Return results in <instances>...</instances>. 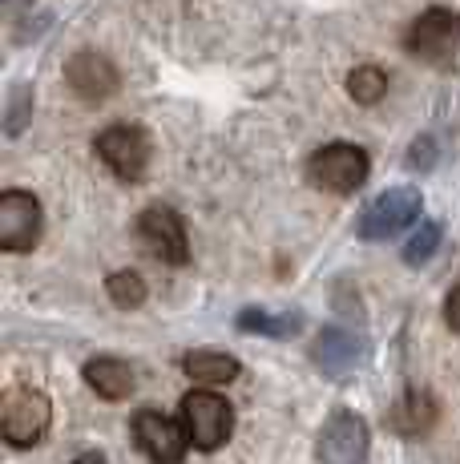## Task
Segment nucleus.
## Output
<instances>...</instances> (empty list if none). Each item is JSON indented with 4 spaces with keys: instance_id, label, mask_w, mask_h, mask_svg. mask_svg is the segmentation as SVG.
I'll return each instance as SVG.
<instances>
[{
    "instance_id": "f257e3e1",
    "label": "nucleus",
    "mask_w": 460,
    "mask_h": 464,
    "mask_svg": "<svg viewBox=\"0 0 460 464\" xmlns=\"http://www.w3.org/2000/svg\"><path fill=\"white\" fill-rule=\"evenodd\" d=\"M53 424V408L49 396L37 388H8L5 400H0V432L13 449H29L41 436L49 432Z\"/></svg>"
},
{
    "instance_id": "f03ea898",
    "label": "nucleus",
    "mask_w": 460,
    "mask_h": 464,
    "mask_svg": "<svg viewBox=\"0 0 460 464\" xmlns=\"http://www.w3.org/2000/svg\"><path fill=\"white\" fill-rule=\"evenodd\" d=\"M307 178L311 186L331 194H351L368 182V154L359 146H348V141H335V146H323L311 154L307 162Z\"/></svg>"
},
{
    "instance_id": "7ed1b4c3",
    "label": "nucleus",
    "mask_w": 460,
    "mask_h": 464,
    "mask_svg": "<svg viewBox=\"0 0 460 464\" xmlns=\"http://www.w3.org/2000/svg\"><path fill=\"white\" fill-rule=\"evenodd\" d=\"M182 424L186 432H190V444L202 452H215L218 444L230 436V428H235V412H230V404L218 392H190V396L182 400Z\"/></svg>"
},
{
    "instance_id": "20e7f679",
    "label": "nucleus",
    "mask_w": 460,
    "mask_h": 464,
    "mask_svg": "<svg viewBox=\"0 0 460 464\" xmlns=\"http://www.w3.org/2000/svg\"><path fill=\"white\" fill-rule=\"evenodd\" d=\"M416 214H420V190L396 186V190L379 194L376 202H368V210L359 214V235H364L368 243H384V238L400 235Z\"/></svg>"
},
{
    "instance_id": "39448f33",
    "label": "nucleus",
    "mask_w": 460,
    "mask_h": 464,
    "mask_svg": "<svg viewBox=\"0 0 460 464\" xmlns=\"http://www.w3.org/2000/svg\"><path fill=\"white\" fill-rule=\"evenodd\" d=\"M404 44L420 61H448L460 44V16L453 8H428V13H420L412 21Z\"/></svg>"
},
{
    "instance_id": "423d86ee",
    "label": "nucleus",
    "mask_w": 460,
    "mask_h": 464,
    "mask_svg": "<svg viewBox=\"0 0 460 464\" xmlns=\"http://www.w3.org/2000/svg\"><path fill=\"white\" fill-rule=\"evenodd\" d=\"M134 440L154 464H178L186 457V449H190V432H186V424L170 420V416H162V412H154V408L138 412Z\"/></svg>"
},
{
    "instance_id": "0eeeda50",
    "label": "nucleus",
    "mask_w": 460,
    "mask_h": 464,
    "mask_svg": "<svg viewBox=\"0 0 460 464\" xmlns=\"http://www.w3.org/2000/svg\"><path fill=\"white\" fill-rule=\"evenodd\" d=\"M97 158L121 178V182H138L149 166V141L134 126H110L97 138Z\"/></svg>"
},
{
    "instance_id": "6e6552de",
    "label": "nucleus",
    "mask_w": 460,
    "mask_h": 464,
    "mask_svg": "<svg viewBox=\"0 0 460 464\" xmlns=\"http://www.w3.org/2000/svg\"><path fill=\"white\" fill-rule=\"evenodd\" d=\"M138 235L146 243L149 255H158L162 263L182 266L190 258V243H186V227L170 207H146L138 218Z\"/></svg>"
},
{
    "instance_id": "1a4fd4ad",
    "label": "nucleus",
    "mask_w": 460,
    "mask_h": 464,
    "mask_svg": "<svg viewBox=\"0 0 460 464\" xmlns=\"http://www.w3.org/2000/svg\"><path fill=\"white\" fill-rule=\"evenodd\" d=\"M320 464H364L368 460V424L356 412H335L320 432Z\"/></svg>"
},
{
    "instance_id": "9d476101",
    "label": "nucleus",
    "mask_w": 460,
    "mask_h": 464,
    "mask_svg": "<svg viewBox=\"0 0 460 464\" xmlns=\"http://www.w3.org/2000/svg\"><path fill=\"white\" fill-rule=\"evenodd\" d=\"M41 235V202L24 190L0 194V246L5 251H29Z\"/></svg>"
},
{
    "instance_id": "9b49d317",
    "label": "nucleus",
    "mask_w": 460,
    "mask_h": 464,
    "mask_svg": "<svg viewBox=\"0 0 460 464\" xmlns=\"http://www.w3.org/2000/svg\"><path fill=\"white\" fill-rule=\"evenodd\" d=\"M315 363L323 368V376L331 380H348L351 372L359 368V360H364V339L356 332H348V327H327V332L315 339Z\"/></svg>"
},
{
    "instance_id": "f8f14e48",
    "label": "nucleus",
    "mask_w": 460,
    "mask_h": 464,
    "mask_svg": "<svg viewBox=\"0 0 460 464\" xmlns=\"http://www.w3.org/2000/svg\"><path fill=\"white\" fill-rule=\"evenodd\" d=\"M65 82L73 85V93L85 97V102H105V97L118 89V69H113L101 53H77L65 65Z\"/></svg>"
},
{
    "instance_id": "ddd939ff",
    "label": "nucleus",
    "mask_w": 460,
    "mask_h": 464,
    "mask_svg": "<svg viewBox=\"0 0 460 464\" xmlns=\"http://www.w3.org/2000/svg\"><path fill=\"white\" fill-rule=\"evenodd\" d=\"M85 383L105 400H126L134 392V368L126 360H113V355H101V360L85 363Z\"/></svg>"
},
{
    "instance_id": "4468645a",
    "label": "nucleus",
    "mask_w": 460,
    "mask_h": 464,
    "mask_svg": "<svg viewBox=\"0 0 460 464\" xmlns=\"http://www.w3.org/2000/svg\"><path fill=\"white\" fill-rule=\"evenodd\" d=\"M186 376L198 383H230L238 376V360L223 352H190L186 355Z\"/></svg>"
},
{
    "instance_id": "2eb2a0df",
    "label": "nucleus",
    "mask_w": 460,
    "mask_h": 464,
    "mask_svg": "<svg viewBox=\"0 0 460 464\" xmlns=\"http://www.w3.org/2000/svg\"><path fill=\"white\" fill-rule=\"evenodd\" d=\"M238 327L243 332H259V335H295L299 332V315H291V311H263V307H246L243 315H238Z\"/></svg>"
},
{
    "instance_id": "dca6fc26",
    "label": "nucleus",
    "mask_w": 460,
    "mask_h": 464,
    "mask_svg": "<svg viewBox=\"0 0 460 464\" xmlns=\"http://www.w3.org/2000/svg\"><path fill=\"white\" fill-rule=\"evenodd\" d=\"M348 93L356 97L359 105H376L379 97L388 93V73H384V69H376V65H359V69H351V77H348Z\"/></svg>"
},
{
    "instance_id": "f3484780",
    "label": "nucleus",
    "mask_w": 460,
    "mask_h": 464,
    "mask_svg": "<svg viewBox=\"0 0 460 464\" xmlns=\"http://www.w3.org/2000/svg\"><path fill=\"white\" fill-rule=\"evenodd\" d=\"M392 424L400 428V432L416 436L420 428L432 424V400H428V396H408V400H400V404L392 408Z\"/></svg>"
},
{
    "instance_id": "a211bd4d",
    "label": "nucleus",
    "mask_w": 460,
    "mask_h": 464,
    "mask_svg": "<svg viewBox=\"0 0 460 464\" xmlns=\"http://www.w3.org/2000/svg\"><path fill=\"white\" fill-rule=\"evenodd\" d=\"M436 246H440V222H420V230L404 243V263H412V266L428 263L436 255Z\"/></svg>"
},
{
    "instance_id": "6ab92c4d",
    "label": "nucleus",
    "mask_w": 460,
    "mask_h": 464,
    "mask_svg": "<svg viewBox=\"0 0 460 464\" xmlns=\"http://www.w3.org/2000/svg\"><path fill=\"white\" fill-rule=\"evenodd\" d=\"M110 299L118 307H141L146 303V283H141L138 271H118L110 275Z\"/></svg>"
},
{
    "instance_id": "aec40b11",
    "label": "nucleus",
    "mask_w": 460,
    "mask_h": 464,
    "mask_svg": "<svg viewBox=\"0 0 460 464\" xmlns=\"http://www.w3.org/2000/svg\"><path fill=\"white\" fill-rule=\"evenodd\" d=\"M29 113H33V93H29V85H16L13 97H8V121H5V130L16 138V133L24 130V121H29Z\"/></svg>"
},
{
    "instance_id": "412c9836",
    "label": "nucleus",
    "mask_w": 460,
    "mask_h": 464,
    "mask_svg": "<svg viewBox=\"0 0 460 464\" xmlns=\"http://www.w3.org/2000/svg\"><path fill=\"white\" fill-rule=\"evenodd\" d=\"M432 158H436V141H432V138H416L412 141V154H408V166L412 169H428Z\"/></svg>"
},
{
    "instance_id": "4be33fe9",
    "label": "nucleus",
    "mask_w": 460,
    "mask_h": 464,
    "mask_svg": "<svg viewBox=\"0 0 460 464\" xmlns=\"http://www.w3.org/2000/svg\"><path fill=\"white\" fill-rule=\"evenodd\" d=\"M445 319H448V327L453 332H460V283L453 291H448V303H445Z\"/></svg>"
},
{
    "instance_id": "5701e85b",
    "label": "nucleus",
    "mask_w": 460,
    "mask_h": 464,
    "mask_svg": "<svg viewBox=\"0 0 460 464\" xmlns=\"http://www.w3.org/2000/svg\"><path fill=\"white\" fill-rule=\"evenodd\" d=\"M69 464H105V457H101V452H81V457L69 460Z\"/></svg>"
},
{
    "instance_id": "b1692460",
    "label": "nucleus",
    "mask_w": 460,
    "mask_h": 464,
    "mask_svg": "<svg viewBox=\"0 0 460 464\" xmlns=\"http://www.w3.org/2000/svg\"><path fill=\"white\" fill-rule=\"evenodd\" d=\"M5 5H13V8H24V5H33V0H5Z\"/></svg>"
}]
</instances>
